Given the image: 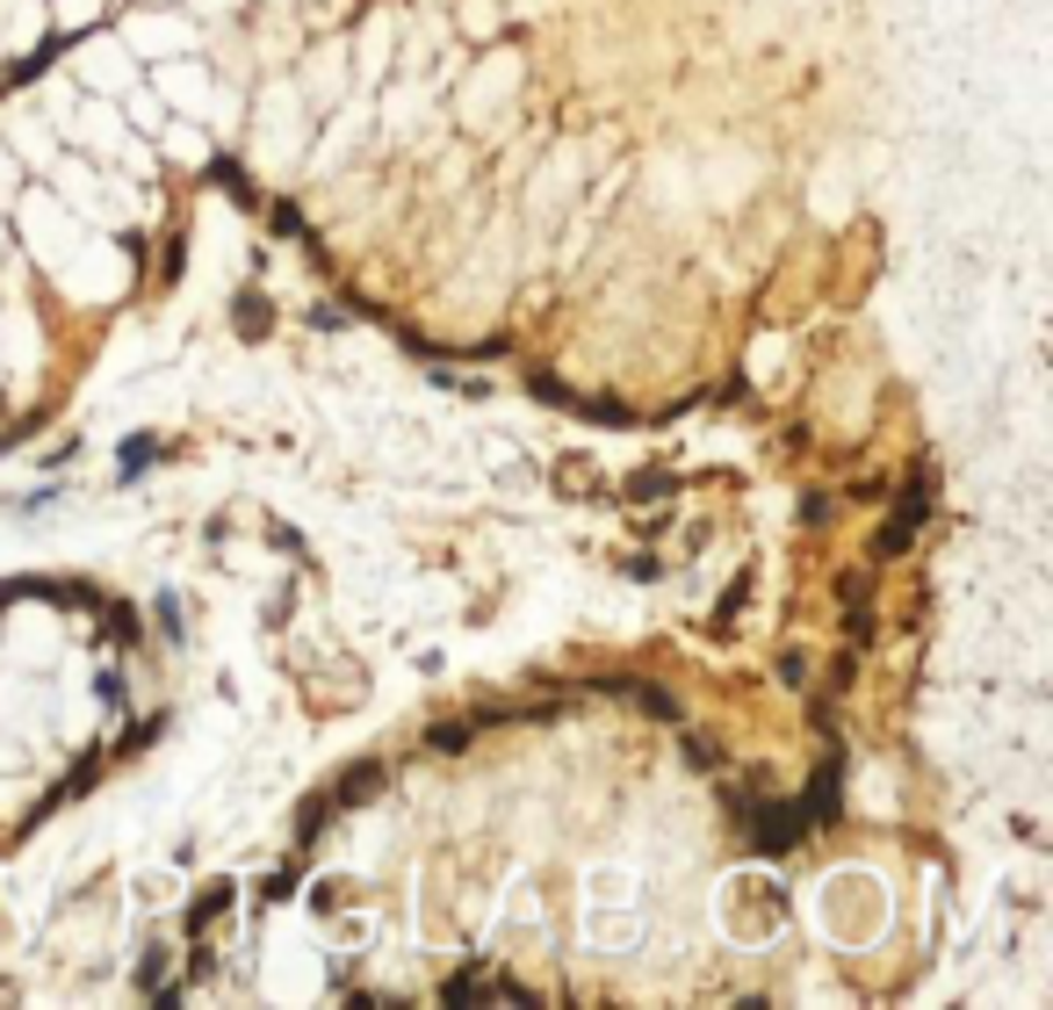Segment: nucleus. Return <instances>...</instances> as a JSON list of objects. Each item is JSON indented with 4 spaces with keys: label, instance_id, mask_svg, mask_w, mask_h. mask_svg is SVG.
<instances>
[{
    "label": "nucleus",
    "instance_id": "7ed1b4c3",
    "mask_svg": "<svg viewBox=\"0 0 1053 1010\" xmlns=\"http://www.w3.org/2000/svg\"><path fill=\"white\" fill-rule=\"evenodd\" d=\"M585 939L606 953H628V945H642V909L628 895H585Z\"/></svg>",
    "mask_w": 1053,
    "mask_h": 1010
},
{
    "label": "nucleus",
    "instance_id": "f03ea898",
    "mask_svg": "<svg viewBox=\"0 0 1053 1010\" xmlns=\"http://www.w3.org/2000/svg\"><path fill=\"white\" fill-rule=\"evenodd\" d=\"M714 917H722V931L736 945H772L779 931H787V917H794V903H787V881L765 866H736L722 881V895H714Z\"/></svg>",
    "mask_w": 1053,
    "mask_h": 1010
},
{
    "label": "nucleus",
    "instance_id": "f257e3e1",
    "mask_svg": "<svg viewBox=\"0 0 1053 1010\" xmlns=\"http://www.w3.org/2000/svg\"><path fill=\"white\" fill-rule=\"evenodd\" d=\"M815 931H823L829 945H873L888 931V881L866 873V866L829 873L823 888H815Z\"/></svg>",
    "mask_w": 1053,
    "mask_h": 1010
}]
</instances>
